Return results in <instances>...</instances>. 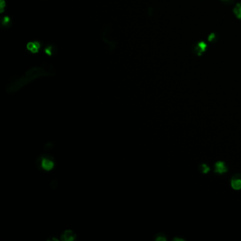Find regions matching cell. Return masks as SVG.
<instances>
[{
	"label": "cell",
	"mask_w": 241,
	"mask_h": 241,
	"mask_svg": "<svg viewBox=\"0 0 241 241\" xmlns=\"http://www.w3.org/2000/svg\"><path fill=\"white\" fill-rule=\"evenodd\" d=\"M40 47V44L38 42H31L27 45V48L28 50H30L31 52L36 53L38 52Z\"/></svg>",
	"instance_id": "277c9868"
},
{
	"label": "cell",
	"mask_w": 241,
	"mask_h": 241,
	"mask_svg": "<svg viewBox=\"0 0 241 241\" xmlns=\"http://www.w3.org/2000/svg\"><path fill=\"white\" fill-rule=\"evenodd\" d=\"M55 74L54 69L50 64H43L38 67L31 68L26 71V73L23 76L20 77L17 79L12 82L10 86V90L12 91H16L19 89L22 86L28 84L36 79L42 76H52Z\"/></svg>",
	"instance_id": "6da1fadb"
},
{
	"label": "cell",
	"mask_w": 241,
	"mask_h": 241,
	"mask_svg": "<svg viewBox=\"0 0 241 241\" xmlns=\"http://www.w3.org/2000/svg\"><path fill=\"white\" fill-rule=\"evenodd\" d=\"M224 1H228V0H224Z\"/></svg>",
	"instance_id": "ba28073f"
},
{
	"label": "cell",
	"mask_w": 241,
	"mask_h": 241,
	"mask_svg": "<svg viewBox=\"0 0 241 241\" xmlns=\"http://www.w3.org/2000/svg\"><path fill=\"white\" fill-rule=\"evenodd\" d=\"M209 170H210V168H209V167L207 165L202 164L201 165V171H202V173H204V174L208 173Z\"/></svg>",
	"instance_id": "8992f818"
},
{
	"label": "cell",
	"mask_w": 241,
	"mask_h": 241,
	"mask_svg": "<svg viewBox=\"0 0 241 241\" xmlns=\"http://www.w3.org/2000/svg\"><path fill=\"white\" fill-rule=\"evenodd\" d=\"M234 13L237 18H240L241 19V3L238 4L235 6L234 9Z\"/></svg>",
	"instance_id": "5b68a950"
},
{
	"label": "cell",
	"mask_w": 241,
	"mask_h": 241,
	"mask_svg": "<svg viewBox=\"0 0 241 241\" xmlns=\"http://www.w3.org/2000/svg\"><path fill=\"white\" fill-rule=\"evenodd\" d=\"M231 186L235 190L241 189V178L240 175H236L231 180Z\"/></svg>",
	"instance_id": "3957f363"
},
{
	"label": "cell",
	"mask_w": 241,
	"mask_h": 241,
	"mask_svg": "<svg viewBox=\"0 0 241 241\" xmlns=\"http://www.w3.org/2000/svg\"><path fill=\"white\" fill-rule=\"evenodd\" d=\"M10 18L9 17H4V21H2V25H7L8 23H10Z\"/></svg>",
	"instance_id": "52a82bcc"
},
{
	"label": "cell",
	"mask_w": 241,
	"mask_h": 241,
	"mask_svg": "<svg viewBox=\"0 0 241 241\" xmlns=\"http://www.w3.org/2000/svg\"><path fill=\"white\" fill-rule=\"evenodd\" d=\"M215 173L219 174H223L224 173L227 172L228 168L226 167L225 163L223 161H218L215 163Z\"/></svg>",
	"instance_id": "7a4b0ae2"
}]
</instances>
